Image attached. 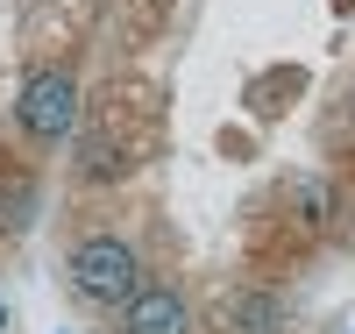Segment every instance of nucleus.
Instances as JSON below:
<instances>
[{
  "instance_id": "nucleus-3",
  "label": "nucleus",
  "mask_w": 355,
  "mask_h": 334,
  "mask_svg": "<svg viewBox=\"0 0 355 334\" xmlns=\"http://www.w3.org/2000/svg\"><path fill=\"white\" fill-rule=\"evenodd\" d=\"M128 334H185V299L164 285H135L128 292Z\"/></svg>"
},
{
  "instance_id": "nucleus-2",
  "label": "nucleus",
  "mask_w": 355,
  "mask_h": 334,
  "mask_svg": "<svg viewBox=\"0 0 355 334\" xmlns=\"http://www.w3.org/2000/svg\"><path fill=\"white\" fill-rule=\"evenodd\" d=\"M71 121H78V85L64 72H36L21 85V128L28 135H71Z\"/></svg>"
},
{
  "instance_id": "nucleus-1",
  "label": "nucleus",
  "mask_w": 355,
  "mask_h": 334,
  "mask_svg": "<svg viewBox=\"0 0 355 334\" xmlns=\"http://www.w3.org/2000/svg\"><path fill=\"white\" fill-rule=\"evenodd\" d=\"M71 285L85 299H100V306H114V299H128L142 285V263L128 242H114V235H93V242H78L71 249Z\"/></svg>"
}]
</instances>
